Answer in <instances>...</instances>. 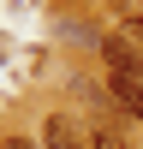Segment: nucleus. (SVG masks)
I'll use <instances>...</instances> for the list:
<instances>
[{"mask_svg":"<svg viewBox=\"0 0 143 149\" xmlns=\"http://www.w3.org/2000/svg\"><path fill=\"white\" fill-rule=\"evenodd\" d=\"M42 143H48V149H83V143H78V131H72V125H66L60 113H54V119L42 125Z\"/></svg>","mask_w":143,"mask_h":149,"instance_id":"3","label":"nucleus"},{"mask_svg":"<svg viewBox=\"0 0 143 149\" xmlns=\"http://www.w3.org/2000/svg\"><path fill=\"white\" fill-rule=\"evenodd\" d=\"M90 149H125V125H95L90 131Z\"/></svg>","mask_w":143,"mask_h":149,"instance_id":"4","label":"nucleus"},{"mask_svg":"<svg viewBox=\"0 0 143 149\" xmlns=\"http://www.w3.org/2000/svg\"><path fill=\"white\" fill-rule=\"evenodd\" d=\"M101 60L113 66V78H143V48L131 42L125 30H119V36H101Z\"/></svg>","mask_w":143,"mask_h":149,"instance_id":"1","label":"nucleus"},{"mask_svg":"<svg viewBox=\"0 0 143 149\" xmlns=\"http://www.w3.org/2000/svg\"><path fill=\"white\" fill-rule=\"evenodd\" d=\"M125 36H131V42L143 48V18H131V24H125Z\"/></svg>","mask_w":143,"mask_h":149,"instance_id":"5","label":"nucleus"},{"mask_svg":"<svg viewBox=\"0 0 143 149\" xmlns=\"http://www.w3.org/2000/svg\"><path fill=\"white\" fill-rule=\"evenodd\" d=\"M6 149H30V143H24V137H6Z\"/></svg>","mask_w":143,"mask_h":149,"instance_id":"6","label":"nucleus"},{"mask_svg":"<svg viewBox=\"0 0 143 149\" xmlns=\"http://www.w3.org/2000/svg\"><path fill=\"white\" fill-rule=\"evenodd\" d=\"M107 95H113L131 119H143V78H107Z\"/></svg>","mask_w":143,"mask_h":149,"instance_id":"2","label":"nucleus"}]
</instances>
